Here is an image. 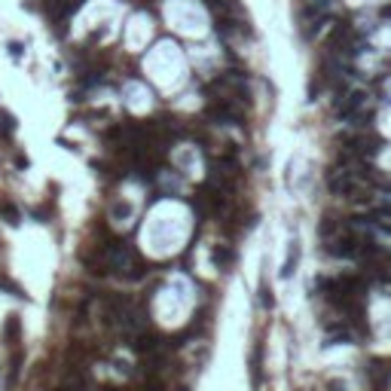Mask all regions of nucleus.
Instances as JSON below:
<instances>
[{"mask_svg": "<svg viewBox=\"0 0 391 391\" xmlns=\"http://www.w3.org/2000/svg\"><path fill=\"white\" fill-rule=\"evenodd\" d=\"M327 186H330L333 196H339V199H355L361 192V174L348 171V168H336V171H330Z\"/></svg>", "mask_w": 391, "mask_h": 391, "instance_id": "obj_1", "label": "nucleus"}, {"mask_svg": "<svg viewBox=\"0 0 391 391\" xmlns=\"http://www.w3.org/2000/svg\"><path fill=\"white\" fill-rule=\"evenodd\" d=\"M104 260H107V266H110V269H116V272H126V269L132 266V260H135V251H132V245H129V242H113V245H107V248H104Z\"/></svg>", "mask_w": 391, "mask_h": 391, "instance_id": "obj_2", "label": "nucleus"}, {"mask_svg": "<svg viewBox=\"0 0 391 391\" xmlns=\"http://www.w3.org/2000/svg\"><path fill=\"white\" fill-rule=\"evenodd\" d=\"M367 92H361V89H355V92H348V98L336 107V116L339 120H355V116L364 110V104H367Z\"/></svg>", "mask_w": 391, "mask_h": 391, "instance_id": "obj_3", "label": "nucleus"}, {"mask_svg": "<svg viewBox=\"0 0 391 391\" xmlns=\"http://www.w3.org/2000/svg\"><path fill=\"white\" fill-rule=\"evenodd\" d=\"M208 116L217 123H242V110L239 107H232L229 101H214L208 107Z\"/></svg>", "mask_w": 391, "mask_h": 391, "instance_id": "obj_4", "label": "nucleus"}, {"mask_svg": "<svg viewBox=\"0 0 391 391\" xmlns=\"http://www.w3.org/2000/svg\"><path fill=\"white\" fill-rule=\"evenodd\" d=\"M297 260H300V245L294 242V248H290V257H287V263H284V269H281V275L287 278L290 272H294V266H297Z\"/></svg>", "mask_w": 391, "mask_h": 391, "instance_id": "obj_5", "label": "nucleus"}, {"mask_svg": "<svg viewBox=\"0 0 391 391\" xmlns=\"http://www.w3.org/2000/svg\"><path fill=\"white\" fill-rule=\"evenodd\" d=\"M0 132H4V135L16 132V116H10L7 110H0Z\"/></svg>", "mask_w": 391, "mask_h": 391, "instance_id": "obj_6", "label": "nucleus"}, {"mask_svg": "<svg viewBox=\"0 0 391 391\" xmlns=\"http://www.w3.org/2000/svg\"><path fill=\"white\" fill-rule=\"evenodd\" d=\"M0 214L7 217V223H19V208H16V205H10V202H4V205H0Z\"/></svg>", "mask_w": 391, "mask_h": 391, "instance_id": "obj_7", "label": "nucleus"}, {"mask_svg": "<svg viewBox=\"0 0 391 391\" xmlns=\"http://www.w3.org/2000/svg\"><path fill=\"white\" fill-rule=\"evenodd\" d=\"M260 355H263V348L257 345V348H254V367H251V373H254V385H260Z\"/></svg>", "mask_w": 391, "mask_h": 391, "instance_id": "obj_8", "label": "nucleus"}, {"mask_svg": "<svg viewBox=\"0 0 391 391\" xmlns=\"http://www.w3.org/2000/svg\"><path fill=\"white\" fill-rule=\"evenodd\" d=\"M214 260H217V263H220V266H226V263H229V260H232V254H229V251H226V248H217V251H214Z\"/></svg>", "mask_w": 391, "mask_h": 391, "instance_id": "obj_9", "label": "nucleus"}, {"mask_svg": "<svg viewBox=\"0 0 391 391\" xmlns=\"http://www.w3.org/2000/svg\"><path fill=\"white\" fill-rule=\"evenodd\" d=\"M10 55L19 58V55H22V43H10Z\"/></svg>", "mask_w": 391, "mask_h": 391, "instance_id": "obj_10", "label": "nucleus"}, {"mask_svg": "<svg viewBox=\"0 0 391 391\" xmlns=\"http://www.w3.org/2000/svg\"><path fill=\"white\" fill-rule=\"evenodd\" d=\"M104 391H120V388H104Z\"/></svg>", "mask_w": 391, "mask_h": 391, "instance_id": "obj_11", "label": "nucleus"}, {"mask_svg": "<svg viewBox=\"0 0 391 391\" xmlns=\"http://www.w3.org/2000/svg\"><path fill=\"white\" fill-rule=\"evenodd\" d=\"M46 4H49V7H52V4H55V0H46Z\"/></svg>", "mask_w": 391, "mask_h": 391, "instance_id": "obj_12", "label": "nucleus"}, {"mask_svg": "<svg viewBox=\"0 0 391 391\" xmlns=\"http://www.w3.org/2000/svg\"><path fill=\"white\" fill-rule=\"evenodd\" d=\"M177 391H189V388H177Z\"/></svg>", "mask_w": 391, "mask_h": 391, "instance_id": "obj_13", "label": "nucleus"}]
</instances>
